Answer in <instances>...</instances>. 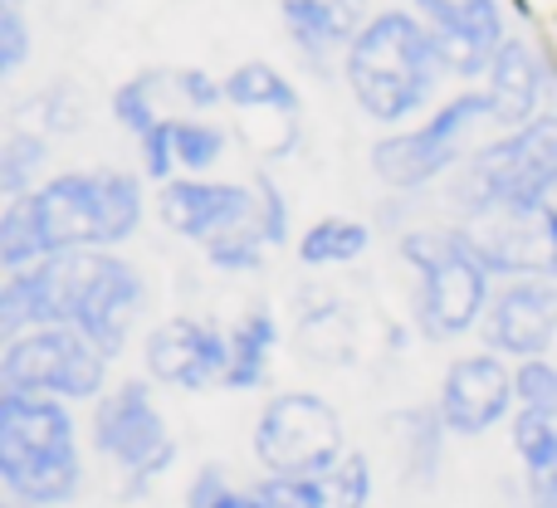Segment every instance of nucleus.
Masks as SVG:
<instances>
[{
  "mask_svg": "<svg viewBox=\"0 0 557 508\" xmlns=\"http://www.w3.org/2000/svg\"><path fill=\"white\" fill-rule=\"evenodd\" d=\"M143 303V274L117 250L54 255L45 264L5 274V284H0V343L25 337L35 327H78L103 357H117L127 347V333H133Z\"/></svg>",
  "mask_w": 557,
  "mask_h": 508,
  "instance_id": "obj_1",
  "label": "nucleus"
},
{
  "mask_svg": "<svg viewBox=\"0 0 557 508\" xmlns=\"http://www.w3.org/2000/svg\"><path fill=\"white\" fill-rule=\"evenodd\" d=\"M343 74L357 108L372 123L396 127L431 108L435 88L450 69H445L441 39L431 35V25L416 10H376L347 45Z\"/></svg>",
  "mask_w": 557,
  "mask_h": 508,
  "instance_id": "obj_2",
  "label": "nucleus"
},
{
  "mask_svg": "<svg viewBox=\"0 0 557 508\" xmlns=\"http://www.w3.org/2000/svg\"><path fill=\"white\" fill-rule=\"evenodd\" d=\"M0 484L5 499L29 508H64L84 490V455L69 401L0 392Z\"/></svg>",
  "mask_w": 557,
  "mask_h": 508,
  "instance_id": "obj_3",
  "label": "nucleus"
},
{
  "mask_svg": "<svg viewBox=\"0 0 557 508\" xmlns=\"http://www.w3.org/2000/svg\"><path fill=\"white\" fill-rule=\"evenodd\" d=\"M557 196V113L499 133L450 176V206L465 225L490 215H533Z\"/></svg>",
  "mask_w": 557,
  "mask_h": 508,
  "instance_id": "obj_4",
  "label": "nucleus"
},
{
  "mask_svg": "<svg viewBox=\"0 0 557 508\" xmlns=\"http://www.w3.org/2000/svg\"><path fill=\"white\" fill-rule=\"evenodd\" d=\"M49 259L74 250H117L143 231L147 196L123 166H84L59 172L29 196Z\"/></svg>",
  "mask_w": 557,
  "mask_h": 508,
  "instance_id": "obj_5",
  "label": "nucleus"
},
{
  "mask_svg": "<svg viewBox=\"0 0 557 508\" xmlns=\"http://www.w3.org/2000/svg\"><path fill=\"white\" fill-rule=\"evenodd\" d=\"M396 255L416 269L411 318L425 343H455L484 323L499 284L474 250L470 231H401Z\"/></svg>",
  "mask_w": 557,
  "mask_h": 508,
  "instance_id": "obj_6",
  "label": "nucleus"
},
{
  "mask_svg": "<svg viewBox=\"0 0 557 508\" xmlns=\"http://www.w3.org/2000/svg\"><path fill=\"white\" fill-rule=\"evenodd\" d=\"M480 123H490L484 88H465V94L445 98L421 127H396V133L376 137L372 157H367L372 176L386 191H425L465 166V143Z\"/></svg>",
  "mask_w": 557,
  "mask_h": 508,
  "instance_id": "obj_7",
  "label": "nucleus"
},
{
  "mask_svg": "<svg viewBox=\"0 0 557 508\" xmlns=\"http://www.w3.org/2000/svg\"><path fill=\"white\" fill-rule=\"evenodd\" d=\"M250 450L264 474H294L318 480L347 455L343 416L318 392H278L255 416Z\"/></svg>",
  "mask_w": 557,
  "mask_h": 508,
  "instance_id": "obj_8",
  "label": "nucleus"
},
{
  "mask_svg": "<svg viewBox=\"0 0 557 508\" xmlns=\"http://www.w3.org/2000/svg\"><path fill=\"white\" fill-rule=\"evenodd\" d=\"M108 362L78 327H35L0 347V392L98 401L108 392Z\"/></svg>",
  "mask_w": 557,
  "mask_h": 508,
  "instance_id": "obj_9",
  "label": "nucleus"
},
{
  "mask_svg": "<svg viewBox=\"0 0 557 508\" xmlns=\"http://www.w3.org/2000/svg\"><path fill=\"white\" fill-rule=\"evenodd\" d=\"M98 455L127 470V494H147L166 470L176 464V441L166 435V421L152 401V386L143 376L108 386L94 401V421H88Z\"/></svg>",
  "mask_w": 557,
  "mask_h": 508,
  "instance_id": "obj_10",
  "label": "nucleus"
},
{
  "mask_svg": "<svg viewBox=\"0 0 557 508\" xmlns=\"http://www.w3.org/2000/svg\"><path fill=\"white\" fill-rule=\"evenodd\" d=\"M513 406H519V386H513V367L499 352H470L455 357L441 376V392H435V411H441L445 431L474 441V435H490L494 425L513 421Z\"/></svg>",
  "mask_w": 557,
  "mask_h": 508,
  "instance_id": "obj_11",
  "label": "nucleus"
},
{
  "mask_svg": "<svg viewBox=\"0 0 557 508\" xmlns=\"http://www.w3.org/2000/svg\"><path fill=\"white\" fill-rule=\"evenodd\" d=\"M143 367L152 382L176 392H206L225 386L231 372V333L206 318H166L143 337Z\"/></svg>",
  "mask_w": 557,
  "mask_h": 508,
  "instance_id": "obj_12",
  "label": "nucleus"
},
{
  "mask_svg": "<svg viewBox=\"0 0 557 508\" xmlns=\"http://www.w3.org/2000/svg\"><path fill=\"white\" fill-rule=\"evenodd\" d=\"M260 211V196H255V182H211V176H176V182L157 186V215L172 235L191 245H211L221 240L225 231H240V225L255 221Z\"/></svg>",
  "mask_w": 557,
  "mask_h": 508,
  "instance_id": "obj_13",
  "label": "nucleus"
},
{
  "mask_svg": "<svg viewBox=\"0 0 557 508\" xmlns=\"http://www.w3.org/2000/svg\"><path fill=\"white\" fill-rule=\"evenodd\" d=\"M490 352L529 362L548 357L557 343V284L553 278H504L490 298V313L480 323Z\"/></svg>",
  "mask_w": 557,
  "mask_h": 508,
  "instance_id": "obj_14",
  "label": "nucleus"
},
{
  "mask_svg": "<svg viewBox=\"0 0 557 508\" xmlns=\"http://www.w3.org/2000/svg\"><path fill=\"white\" fill-rule=\"evenodd\" d=\"M416 15L441 39L445 69L455 78H484L504 49V5L499 0H411Z\"/></svg>",
  "mask_w": 557,
  "mask_h": 508,
  "instance_id": "obj_15",
  "label": "nucleus"
},
{
  "mask_svg": "<svg viewBox=\"0 0 557 508\" xmlns=\"http://www.w3.org/2000/svg\"><path fill=\"white\" fill-rule=\"evenodd\" d=\"M494 278H553L557 284V201L533 215H490L465 225Z\"/></svg>",
  "mask_w": 557,
  "mask_h": 508,
  "instance_id": "obj_16",
  "label": "nucleus"
},
{
  "mask_svg": "<svg viewBox=\"0 0 557 508\" xmlns=\"http://www.w3.org/2000/svg\"><path fill=\"white\" fill-rule=\"evenodd\" d=\"M484 103H490V123L499 133H513L543 113V59L529 39H504V49L484 74Z\"/></svg>",
  "mask_w": 557,
  "mask_h": 508,
  "instance_id": "obj_17",
  "label": "nucleus"
},
{
  "mask_svg": "<svg viewBox=\"0 0 557 508\" xmlns=\"http://www.w3.org/2000/svg\"><path fill=\"white\" fill-rule=\"evenodd\" d=\"M357 15L362 10H347L343 0H284V29L308 64H323L337 49L347 54L352 35L362 29Z\"/></svg>",
  "mask_w": 557,
  "mask_h": 508,
  "instance_id": "obj_18",
  "label": "nucleus"
},
{
  "mask_svg": "<svg viewBox=\"0 0 557 508\" xmlns=\"http://www.w3.org/2000/svg\"><path fill=\"white\" fill-rule=\"evenodd\" d=\"M278 347V323L270 308H250L245 318H235L231 327V372L225 386L231 392H260L270 376V357Z\"/></svg>",
  "mask_w": 557,
  "mask_h": 508,
  "instance_id": "obj_19",
  "label": "nucleus"
},
{
  "mask_svg": "<svg viewBox=\"0 0 557 508\" xmlns=\"http://www.w3.org/2000/svg\"><path fill=\"white\" fill-rule=\"evenodd\" d=\"M392 431H401V435H396V445H401L406 480H411V484H431L435 470H441L445 441H450L441 411H435V406H406V411L392 416Z\"/></svg>",
  "mask_w": 557,
  "mask_h": 508,
  "instance_id": "obj_20",
  "label": "nucleus"
},
{
  "mask_svg": "<svg viewBox=\"0 0 557 508\" xmlns=\"http://www.w3.org/2000/svg\"><path fill=\"white\" fill-rule=\"evenodd\" d=\"M225 103L240 108V113H278L294 123L298 117V88L278 74L264 59H250V64L231 69L225 74Z\"/></svg>",
  "mask_w": 557,
  "mask_h": 508,
  "instance_id": "obj_21",
  "label": "nucleus"
},
{
  "mask_svg": "<svg viewBox=\"0 0 557 508\" xmlns=\"http://www.w3.org/2000/svg\"><path fill=\"white\" fill-rule=\"evenodd\" d=\"M372 250V225L352 221V215H323L298 235V264L308 269H333V264H352Z\"/></svg>",
  "mask_w": 557,
  "mask_h": 508,
  "instance_id": "obj_22",
  "label": "nucleus"
},
{
  "mask_svg": "<svg viewBox=\"0 0 557 508\" xmlns=\"http://www.w3.org/2000/svg\"><path fill=\"white\" fill-rule=\"evenodd\" d=\"M45 162H49V137L29 133V127H15V133L0 143V196H5V201L35 196L39 186L49 182Z\"/></svg>",
  "mask_w": 557,
  "mask_h": 508,
  "instance_id": "obj_23",
  "label": "nucleus"
},
{
  "mask_svg": "<svg viewBox=\"0 0 557 508\" xmlns=\"http://www.w3.org/2000/svg\"><path fill=\"white\" fill-rule=\"evenodd\" d=\"M45 259H49V250H45V235H39L29 196L5 201V211H0V269H5V274H20V269L45 264Z\"/></svg>",
  "mask_w": 557,
  "mask_h": 508,
  "instance_id": "obj_24",
  "label": "nucleus"
},
{
  "mask_svg": "<svg viewBox=\"0 0 557 508\" xmlns=\"http://www.w3.org/2000/svg\"><path fill=\"white\" fill-rule=\"evenodd\" d=\"M318 508H372V460L362 450H347L327 474L313 480Z\"/></svg>",
  "mask_w": 557,
  "mask_h": 508,
  "instance_id": "obj_25",
  "label": "nucleus"
},
{
  "mask_svg": "<svg viewBox=\"0 0 557 508\" xmlns=\"http://www.w3.org/2000/svg\"><path fill=\"white\" fill-rule=\"evenodd\" d=\"M509 441H513V455L523 460V470H548L557 464V416L548 411H529L519 406L509 421Z\"/></svg>",
  "mask_w": 557,
  "mask_h": 508,
  "instance_id": "obj_26",
  "label": "nucleus"
},
{
  "mask_svg": "<svg viewBox=\"0 0 557 508\" xmlns=\"http://www.w3.org/2000/svg\"><path fill=\"white\" fill-rule=\"evenodd\" d=\"M166 74H152V69H143V74H133L127 84L113 88V117L127 127L133 137H147L162 117H157V94H162Z\"/></svg>",
  "mask_w": 557,
  "mask_h": 508,
  "instance_id": "obj_27",
  "label": "nucleus"
},
{
  "mask_svg": "<svg viewBox=\"0 0 557 508\" xmlns=\"http://www.w3.org/2000/svg\"><path fill=\"white\" fill-rule=\"evenodd\" d=\"M225 143L231 137L215 123H201V117H176V166L186 176H206L215 162L225 157Z\"/></svg>",
  "mask_w": 557,
  "mask_h": 508,
  "instance_id": "obj_28",
  "label": "nucleus"
},
{
  "mask_svg": "<svg viewBox=\"0 0 557 508\" xmlns=\"http://www.w3.org/2000/svg\"><path fill=\"white\" fill-rule=\"evenodd\" d=\"M264 255H270V245H264V235H260V221L240 225V231H225L221 240L206 245V259H211L215 269H225V274H255V269L264 264Z\"/></svg>",
  "mask_w": 557,
  "mask_h": 508,
  "instance_id": "obj_29",
  "label": "nucleus"
},
{
  "mask_svg": "<svg viewBox=\"0 0 557 508\" xmlns=\"http://www.w3.org/2000/svg\"><path fill=\"white\" fill-rule=\"evenodd\" d=\"M513 386H519V406L557 416V362H548V357L513 362Z\"/></svg>",
  "mask_w": 557,
  "mask_h": 508,
  "instance_id": "obj_30",
  "label": "nucleus"
},
{
  "mask_svg": "<svg viewBox=\"0 0 557 508\" xmlns=\"http://www.w3.org/2000/svg\"><path fill=\"white\" fill-rule=\"evenodd\" d=\"M137 147H143V176L157 186L176 182V117H162V123L152 127L147 137H137Z\"/></svg>",
  "mask_w": 557,
  "mask_h": 508,
  "instance_id": "obj_31",
  "label": "nucleus"
},
{
  "mask_svg": "<svg viewBox=\"0 0 557 508\" xmlns=\"http://www.w3.org/2000/svg\"><path fill=\"white\" fill-rule=\"evenodd\" d=\"M29 59V25L25 0H0V78L20 74Z\"/></svg>",
  "mask_w": 557,
  "mask_h": 508,
  "instance_id": "obj_32",
  "label": "nucleus"
},
{
  "mask_svg": "<svg viewBox=\"0 0 557 508\" xmlns=\"http://www.w3.org/2000/svg\"><path fill=\"white\" fill-rule=\"evenodd\" d=\"M255 196H260V211H255V221H260V235L270 250H278V245H288V201L284 191L274 186V176H255Z\"/></svg>",
  "mask_w": 557,
  "mask_h": 508,
  "instance_id": "obj_33",
  "label": "nucleus"
},
{
  "mask_svg": "<svg viewBox=\"0 0 557 508\" xmlns=\"http://www.w3.org/2000/svg\"><path fill=\"white\" fill-rule=\"evenodd\" d=\"M264 508H318V494H313V480H294V474H264L255 484Z\"/></svg>",
  "mask_w": 557,
  "mask_h": 508,
  "instance_id": "obj_34",
  "label": "nucleus"
},
{
  "mask_svg": "<svg viewBox=\"0 0 557 508\" xmlns=\"http://www.w3.org/2000/svg\"><path fill=\"white\" fill-rule=\"evenodd\" d=\"M172 88L182 94V103L196 108V113H206V108L225 103V78H211L206 69H176V74H172Z\"/></svg>",
  "mask_w": 557,
  "mask_h": 508,
  "instance_id": "obj_35",
  "label": "nucleus"
},
{
  "mask_svg": "<svg viewBox=\"0 0 557 508\" xmlns=\"http://www.w3.org/2000/svg\"><path fill=\"white\" fill-rule=\"evenodd\" d=\"M231 490L235 484L225 480L221 464H201V470L191 474V484H186V508H215Z\"/></svg>",
  "mask_w": 557,
  "mask_h": 508,
  "instance_id": "obj_36",
  "label": "nucleus"
},
{
  "mask_svg": "<svg viewBox=\"0 0 557 508\" xmlns=\"http://www.w3.org/2000/svg\"><path fill=\"white\" fill-rule=\"evenodd\" d=\"M529 508H557V464L529 474Z\"/></svg>",
  "mask_w": 557,
  "mask_h": 508,
  "instance_id": "obj_37",
  "label": "nucleus"
},
{
  "mask_svg": "<svg viewBox=\"0 0 557 508\" xmlns=\"http://www.w3.org/2000/svg\"><path fill=\"white\" fill-rule=\"evenodd\" d=\"M215 508H264V504H260V494L255 490H231Z\"/></svg>",
  "mask_w": 557,
  "mask_h": 508,
  "instance_id": "obj_38",
  "label": "nucleus"
}]
</instances>
